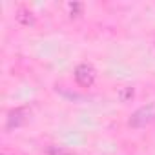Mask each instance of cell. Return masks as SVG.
Returning a JSON list of instances; mask_svg holds the SVG:
<instances>
[{"label": "cell", "mask_w": 155, "mask_h": 155, "mask_svg": "<svg viewBox=\"0 0 155 155\" xmlns=\"http://www.w3.org/2000/svg\"><path fill=\"white\" fill-rule=\"evenodd\" d=\"M75 79H77V82H79L81 86H91V82H93V79H95V69L91 68V66H88V64H81L79 68L75 69Z\"/></svg>", "instance_id": "7a4b0ae2"}, {"label": "cell", "mask_w": 155, "mask_h": 155, "mask_svg": "<svg viewBox=\"0 0 155 155\" xmlns=\"http://www.w3.org/2000/svg\"><path fill=\"white\" fill-rule=\"evenodd\" d=\"M153 119H155V102H151V104L140 108L139 111H135L133 117L130 119V124L131 126H144Z\"/></svg>", "instance_id": "6da1fadb"}]
</instances>
